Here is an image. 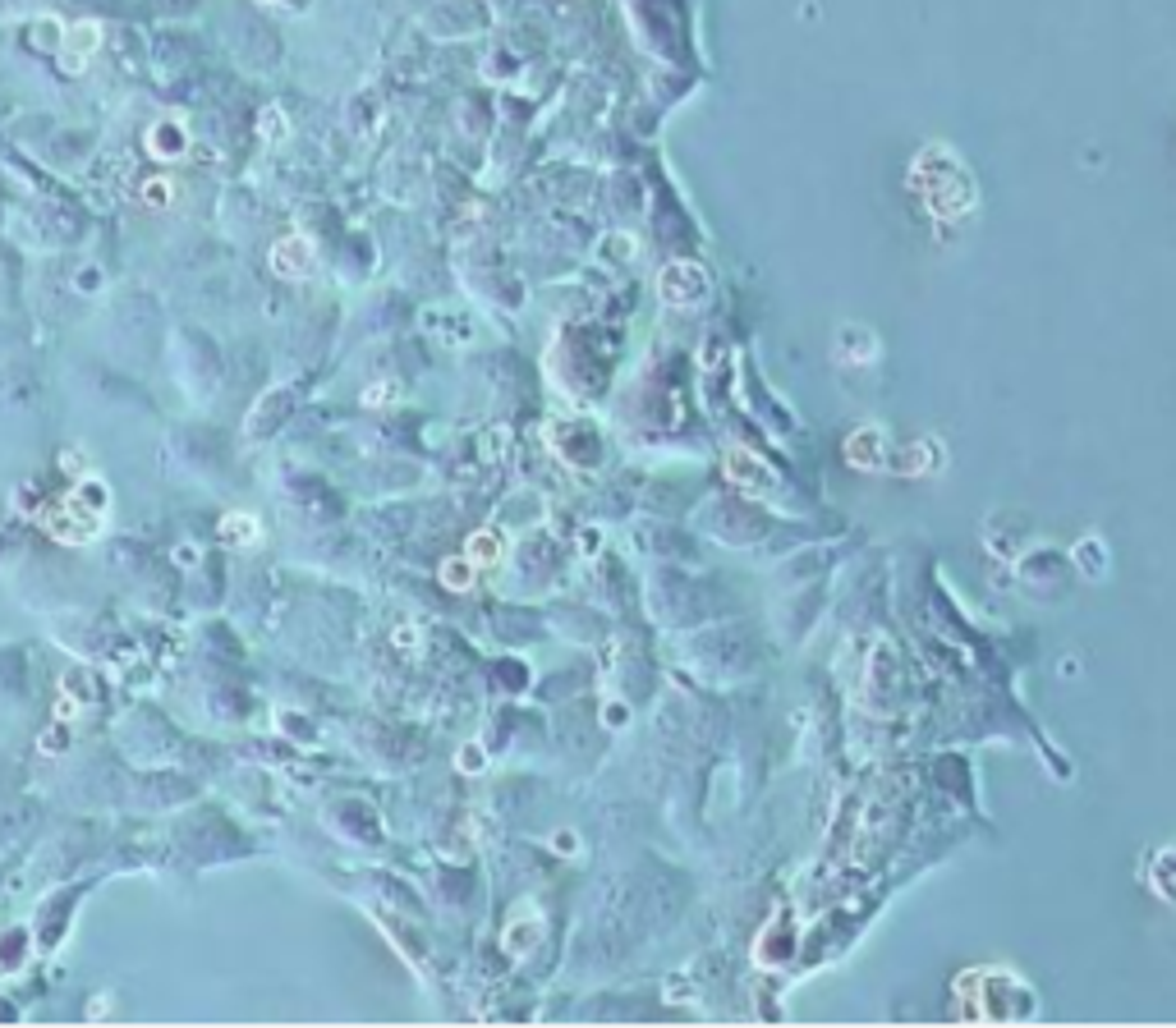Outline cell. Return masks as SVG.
<instances>
[{
    "instance_id": "6da1fadb",
    "label": "cell",
    "mask_w": 1176,
    "mask_h": 1028,
    "mask_svg": "<svg viewBox=\"0 0 1176 1028\" xmlns=\"http://www.w3.org/2000/svg\"><path fill=\"white\" fill-rule=\"evenodd\" d=\"M38 523L60 542V547H88V542L102 537L106 514L88 510V505L74 496V486H69L65 496H56L51 505H42V510H38Z\"/></svg>"
},
{
    "instance_id": "7a4b0ae2",
    "label": "cell",
    "mask_w": 1176,
    "mask_h": 1028,
    "mask_svg": "<svg viewBox=\"0 0 1176 1028\" xmlns=\"http://www.w3.org/2000/svg\"><path fill=\"white\" fill-rule=\"evenodd\" d=\"M267 262L280 280H308V275L317 271V248L308 235H280L276 244H271Z\"/></svg>"
},
{
    "instance_id": "3957f363",
    "label": "cell",
    "mask_w": 1176,
    "mask_h": 1028,
    "mask_svg": "<svg viewBox=\"0 0 1176 1028\" xmlns=\"http://www.w3.org/2000/svg\"><path fill=\"white\" fill-rule=\"evenodd\" d=\"M148 152L157 156V161H180V156L189 152V128L185 119L175 115H161L148 124Z\"/></svg>"
},
{
    "instance_id": "277c9868",
    "label": "cell",
    "mask_w": 1176,
    "mask_h": 1028,
    "mask_svg": "<svg viewBox=\"0 0 1176 1028\" xmlns=\"http://www.w3.org/2000/svg\"><path fill=\"white\" fill-rule=\"evenodd\" d=\"M97 46H102V23H97V18H84V23L65 28V51H60V64H65L69 73L84 69V64L97 55Z\"/></svg>"
},
{
    "instance_id": "5b68a950",
    "label": "cell",
    "mask_w": 1176,
    "mask_h": 1028,
    "mask_svg": "<svg viewBox=\"0 0 1176 1028\" xmlns=\"http://www.w3.org/2000/svg\"><path fill=\"white\" fill-rule=\"evenodd\" d=\"M216 537H221V547L249 551L262 542V523L253 519L249 510H231V514H221V523H216Z\"/></svg>"
},
{
    "instance_id": "8992f818",
    "label": "cell",
    "mask_w": 1176,
    "mask_h": 1028,
    "mask_svg": "<svg viewBox=\"0 0 1176 1028\" xmlns=\"http://www.w3.org/2000/svg\"><path fill=\"white\" fill-rule=\"evenodd\" d=\"M286 138H290L286 110H280V106H262V115H258V143H262V147H280Z\"/></svg>"
},
{
    "instance_id": "52a82bcc",
    "label": "cell",
    "mask_w": 1176,
    "mask_h": 1028,
    "mask_svg": "<svg viewBox=\"0 0 1176 1028\" xmlns=\"http://www.w3.org/2000/svg\"><path fill=\"white\" fill-rule=\"evenodd\" d=\"M464 556L473 560V565H497V556H501V542H497V532H473L469 542H464Z\"/></svg>"
},
{
    "instance_id": "ba28073f",
    "label": "cell",
    "mask_w": 1176,
    "mask_h": 1028,
    "mask_svg": "<svg viewBox=\"0 0 1176 1028\" xmlns=\"http://www.w3.org/2000/svg\"><path fill=\"white\" fill-rule=\"evenodd\" d=\"M442 583L451 587V593H469V583H473V560H469V556L446 560V565H442Z\"/></svg>"
},
{
    "instance_id": "9c48e42d",
    "label": "cell",
    "mask_w": 1176,
    "mask_h": 1028,
    "mask_svg": "<svg viewBox=\"0 0 1176 1028\" xmlns=\"http://www.w3.org/2000/svg\"><path fill=\"white\" fill-rule=\"evenodd\" d=\"M69 734H74V721H51L47 734H42V753H51V758L69 753Z\"/></svg>"
},
{
    "instance_id": "30bf717a",
    "label": "cell",
    "mask_w": 1176,
    "mask_h": 1028,
    "mask_svg": "<svg viewBox=\"0 0 1176 1028\" xmlns=\"http://www.w3.org/2000/svg\"><path fill=\"white\" fill-rule=\"evenodd\" d=\"M148 207H170L175 202V184L166 179V174H157V179H143V193H139Z\"/></svg>"
},
{
    "instance_id": "8fae6325",
    "label": "cell",
    "mask_w": 1176,
    "mask_h": 1028,
    "mask_svg": "<svg viewBox=\"0 0 1176 1028\" xmlns=\"http://www.w3.org/2000/svg\"><path fill=\"white\" fill-rule=\"evenodd\" d=\"M396 395H400V391H396L391 381H377V386H368V391H363V404H368V409H377V404H391Z\"/></svg>"
},
{
    "instance_id": "7c38bea8",
    "label": "cell",
    "mask_w": 1176,
    "mask_h": 1028,
    "mask_svg": "<svg viewBox=\"0 0 1176 1028\" xmlns=\"http://www.w3.org/2000/svg\"><path fill=\"white\" fill-rule=\"evenodd\" d=\"M60 468H65V473H79V477H84V473H88V455H84V450H65V455H60Z\"/></svg>"
},
{
    "instance_id": "4fadbf2b",
    "label": "cell",
    "mask_w": 1176,
    "mask_h": 1028,
    "mask_svg": "<svg viewBox=\"0 0 1176 1028\" xmlns=\"http://www.w3.org/2000/svg\"><path fill=\"white\" fill-rule=\"evenodd\" d=\"M460 767H464V771L482 767V749H473V743H469V749H460Z\"/></svg>"
},
{
    "instance_id": "5bb4252c",
    "label": "cell",
    "mask_w": 1176,
    "mask_h": 1028,
    "mask_svg": "<svg viewBox=\"0 0 1176 1028\" xmlns=\"http://www.w3.org/2000/svg\"><path fill=\"white\" fill-rule=\"evenodd\" d=\"M262 5H271V9H308V0H262Z\"/></svg>"
},
{
    "instance_id": "9a60e30c",
    "label": "cell",
    "mask_w": 1176,
    "mask_h": 1028,
    "mask_svg": "<svg viewBox=\"0 0 1176 1028\" xmlns=\"http://www.w3.org/2000/svg\"><path fill=\"white\" fill-rule=\"evenodd\" d=\"M175 556H180V565H194V560H198V551H194V547H180Z\"/></svg>"
}]
</instances>
